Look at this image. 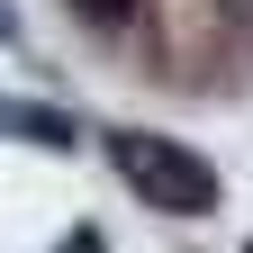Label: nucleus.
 <instances>
[{
    "instance_id": "1",
    "label": "nucleus",
    "mask_w": 253,
    "mask_h": 253,
    "mask_svg": "<svg viewBox=\"0 0 253 253\" xmlns=\"http://www.w3.org/2000/svg\"><path fill=\"white\" fill-rule=\"evenodd\" d=\"M109 163H118L126 181H136V199L172 208V217H208V208H217V172H208L190 145H172V136L118 126V136H109Z\"/></svg>"
},
{
    "instance_id": "2",
    "label": "nucleus",
    "mask_w": 253,
    "mask_h": 253,
    "mask_svg": "<svg viewBox=\"0 0 253 253\" xmlns=\"http://www.w3.org/2000/svg\"><path fill=\"white\" fill-rule=\"evenodd\" d=\"M0 126H9V136H27V145H54V154L73 145V126H63L54 109H0Z\"/></svg>"
},
{
    "instance_id": "3",
    "label": "nucleus",
    "mask_w": 253,
    "mask_h": 253,
    "mask_svg": "<svg viewBox=\"0 0 253 253\" xmlns=\"http://www.w3.org/2000/svg\"><path fill=\"white\" fill-rule=\"evenodd\" d=\"M73 9H82V18H90V27H118V18H126V9H136V0H73Z\"/></svg>"
},
{
    "instance_id": "4",
    "label": "nucleus",
    "mask_w": 253,
    "mask_h": 253,
    "mask_svg": "<svg viewBox=\"0 0 253 253\" xmlns=\"http://www.w3.org/2000/svg\"><path fill=\"white\" fill-rule=\"evenodd\" d=\"M0 37H18V18H9V9H0Z\"/></svg>"
},
{
    "instance_id": "5",
    "label": "nucleus",
    "mask_w": 253,
    "mask_h": 253,
    "mask_svg": "<svg viewBox=\"0 0 253 253\" xmlns=\"http://www.w3.org/2000/svg\"><path fill=\"white\" fill-rule=\"evenodd\" d=\"M244 253H253V244H244Z\"/></svg>"
}]
</instances>
